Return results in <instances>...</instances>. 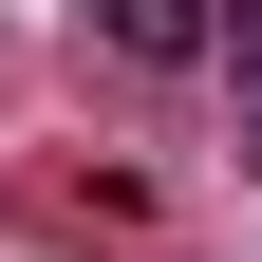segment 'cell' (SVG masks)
I'll use <instances>...</instances> for the list:
<instances>
[{
  "label": "cell",
  "mask_w": 262,
  "mask_h": 262,
  "mask_svg": "<svg viewBox=\"0 0 262 262\" xmlns=\"http://www.w3.org/2000/svg\"><path fill=\"white\" fill-rule=\"evenodd\" d=\"M94 38L150 56V75H187V56H225V0H94Z\"/></svg>",
  "instance_id": "6da1fadb"
},
{
  "label": "cell",
  "mask_w": 262,
  "mask_h": 262,
  "mask_svg": "<svg viewBox=\"0 0 262 262\" xmlns=\"http://www.w3.org/2000/svg\"><path fill=\"white\" fill-rule=\"evenodd\" d=\"M225 94H244V169H262V0L225 19Z\"/></svg>",
  "instance_id": "7a4b0ae2"
}]
</instances>
